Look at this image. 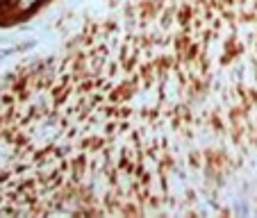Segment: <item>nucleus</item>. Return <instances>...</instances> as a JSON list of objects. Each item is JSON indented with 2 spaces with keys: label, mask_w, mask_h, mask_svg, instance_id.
I'll return each instance as SVG.
<instances>
[{
  "label": "nucleus",
  "mask_w": 257,
  "mask_h": 218,
  "mask_svg": "<svg viewBox=\"0 0 257 218\" xmlns=\"http://www.w3.org/2000/svg\"><path fill=\"white\" fill-rule=\"evenodd\" d=\"M257 164V0H130L0 87V213H200Z\"/></svg>",
  "instance_id": "obj_1"
},
{
  "label": "nucleus",
  "mask_w": 257,
  "mask_h": 218,
  "mask_svg": "<svg viewBox=\"0 0 257 218\" xmlns=\"http://www.w3.org/2000/svg\"><path fill=\"white\" fill-rule=\"evenodd\" d=\"M37 3H39V0H19V3H16V12H19V14H23V12L32 10Z\"/></svg>",
  "instance_id": "obj_2"
}]
</instances>
